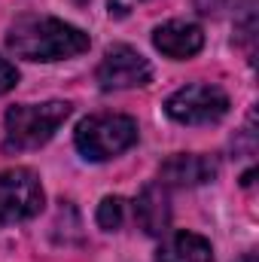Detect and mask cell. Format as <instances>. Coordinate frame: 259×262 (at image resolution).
Wrapping results in <instances>:
<instances>
[{"mask_svg":"<svg viewBox=\"0 0 259 262\" xmlns=\"http://www.w3.org/2000/svg\"><path fill=\"white\" fill-rule=\"evenodd\" d=\"M6 46L25 61H64L89 52L85 31L52 15H18L6 31Z\"/></svg>","mask_w":259,"mask_h":262,"instance_id":"1","label":"cell"},{"mask_svg":"<svg viewBox=\"0 0 259 262\" xmlns=\"http://www.w3.org/2000/svg\"><path fill=\"white\" fill-rule=\"evenodd\" d=\"M70 116L67 101H46V104H15L6 110V152H25L43 146Z\"/></svg>","mask_w":259,"mask_h":262,"instance_id":"2","label":"cell"},{"mask_svg":"<svg viewBox=\"0 0 259 262\" xmlns=\"http://www.w3.org/2000/svg\"><path fill=\"white\" fill-rule=\"evenodd\" d=\"M137 122L122 113H95L85 116L76 131H73V143L82 152V159L89 162H107L116 159L119 152L131 149L137 143Z\"/></svg>","mask_w":259,"mask_h":262,"instance_id":"3","label":"cell"},{"mask_svg":"<svg viewBox=\"0 0 259 262\" xmlns=\"http://www.w3.org/2000/svg\"><path fill=\"white\" fill-rule=\"evenodd\" d=\"M165 113L180 125H210L229 113V95L220 85L192 82V85L177 89L165 101Z\"/></svg>","mask_w":259,"mask_h":262,"instance_id":"4","label":"cell"},{"mask_svg":"<svg viewBox=\"0 0 259 262\" xmlns=\"http://www.w3.org/2000/svg\"><path fill=\"white\" fill-rule=\"evenodd\" d=\"M43 186L31 168L0 171V223H21L43 210Z\"/></svg>","mask_w":259,"mask_h":262,"instance_id":"5","label":"cell"},{"mask_svg":"<svg viewBox=\"0 0 259 262\" xmlns=\"http://www.w3.org/2000/svg\"><path fill=\"white\" fill-rule=\"evenodd\" d=\"M98 82L104 92H116V89H134V85H146L153 79V67L149 61L131 49V46H110L98 64Z\"/></svg>","mask_w":259,"mask_h":262,"instance_id":"6","label":"cell"},{"mask_svg":"<svg viewBox=\"0 0 259 262\" xmlns=\"http://www.w3.org/2000/svg\"><path fill=\"white\" fill-rule=\"evenodd\" d=\"M220 174V162L201 152H177L159 168L162 186H201Z\"/></svg>","mask_w":259,"mask_h":262,"instance_id":"7","label":"cell"},{"mask_svg":"<svg viewBox=\"0 0 259 262\" xmlns=\"http://www.w3.org/2000/svg\"><path fill=\"white\" fill-rule=\"evenodd\" d=\"M153 43L162 55L174 58V61H183V58H192L201 52L204 46V31L195 25V21H186V18H171L165 25H159L153 31Z\"/></svg>","mask_w":259,"mask_h":262,"instance_id":"8","label":"cell"},{"mask_svg":"<svg viewBox=\"0 0 259 262\" xmlns=\"http://www.w3.org/2000/svg\"><path fill=\"white\" fill-rule=\"evenodd\" d=\"M134 223L146 235H165L171 229V198L162 183L143 186V192L134 201Z\"/></svg>","mask_w":259,"mask_h":262,"instance_id":"9","label":"cell"},{"mask_svg":"<svg viewBox=\"0 0 259 262\" xmlns=\"http://www.w3.org/2000/svg\"><path fill=\"white\" fill-rule=\"evenodd\" d=\"M156 262H213V247L195 232H174L162 241Z\"/></svg>","mask_w":259,"mask_h":262,"instance_id":"10","label":"cell"},{"mask_svg":"<svg viewBox=\"0 0 259 262\" xmlns=\"http://www.w3.org/2000/svg\"><path fill=\"white\" fill-rule=\"evenodd\" d=\"M95 220H98V226H101L104 232H116V229H122V223H125V198L107 195L101 204H98Z\"/></svg>","mask_w":259,"mask_h":262,"instance_id":"11","label":"cell"},{"mask_svg":"<svg viewBox=\"0 0 259 262\" xmlns=\"http://www.w3.org/2000/svg\"><path fill=\"white\" fill-rule=\"evenodd\" d=\"M241 0H195V9L201 12V15H226L229 9H235Z\"/></svg>","mask_w":259,"mask_h":262,"instance_id":"12","label":"cell"},{"mask_svg":"<svg viewBox=\"0 0 259 262\" xmlns=\"http://www.w3.org/2000/svg\"><path fill=\"white\" fill-rule=\"evenodd\" d=\"M15 82H18L15 64H9L6 58H0V95H6L9 89H15Z\"/></svg>","mask_w":259,"mask_h":262,"instance_id":"13","label":"cell"},{"mask_svg":"<svg viewBox=\"0 0 259 262\" xmlns=\"http://www.w3.org/2000/svg\"><path fill=\"white\" fill-rule=\"evenodd\" d=\"M137 3H143V0H110V15L113 18H122V15H128Z\"/></svg>","mask_w":259,"mask_h":262,"instance_id":"14","label":"cell"},{"mask_svg":"<svg viewBox=\"0 0 259 262\" xmlns=\"http://www.w3.org/2000/svg\"><path fill=\"white\" fill-rule=\"evenodd\" d=\"M238 262H256V253H244Z\"/></svg>","mask_w":259,"mask_h":262,"instance_id":"15","label":"cell"}]
</instances>
